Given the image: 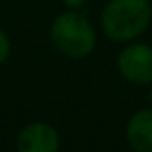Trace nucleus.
<instances>
[{
  "instance_id": "nucleus-1",
  "label": "nucleus",
  "mask_w": 152,
  "mask_h": 152,
  "mask_svg": "<svg viewBox=\"0 0 152 152\" xmlns=\"http://www.w3.org/2000/svg\"><path fill=\"white\" fill-rule=\"evenodd\" d=\"M152 7L148 0H109L100 15L106 38L118 43L138 39L150 25Z\"/></svg>"
},
{
  "instance_id": "nucleus-2",
  "label": "nucleus",
  "mask_w": 152,
  "mask_h": 152,
  "mask_svg": "<svg viewBox=\"0 0 152 152\" xmlns=\"http://www.w3.org/2000/svg\"><path fill=\"white\" fill-rule=\"evenodd\" d=\"M52 47L68 59H84L97 47L93 23L79 11H64L54 18L48 29Z\"/></svg>"
},
{
  "instance_id": "nucleus-3",
  "label": "nucleus",
  "mask_w": 152,
  "mask_h": 152,
  "mask_svg": "<svg viewBox=\"0 0 152 152\" xmlns=\"http://www.w3.org/2000/svg\"><path fill=\"white\" fill-rule=\"evenodd\" d=\"M116 68L122 77L134 86L152 84V47L147 43L129 41L116 57Z\"/></svg>"
},
{
  "instance_id": "nucleus-4",
  "label": "nucleus",
  "mask_w": 152,
  "mask_h": 152,
  "mask_svg": "<svg viewBox=\"0 0 152 152\" xmlns=\"http://www.w3.org/2000/svg\"><path fill=\"white\" fill-rule=\"evenodd\" d=\"M61 147L59 131L48 122H31L16 136L18 152H57Z\"/></svg>"
},
{
  "instance_id": "nucleus-5",
  "label": "nucleus",
  "mask_w": 152,
  "mask_h": 152,
  "mask_svg": "<svg viewBox=\"0 0 152 152\" xmlns=\"http://www.w3.org/2000/svg\"><path fill=\"white\" fill-rule=\"evenodd\" d=\"M125 140L136 152H152V107H143L129 118Z\"/></svg>"
},
{
  "instance_id": "nucleus-6",
  "label": "nucleus",
  "mask_w": 152,
  "mask_h": 152,
  "mask_svg": "<svg viewBox=\"0 0 152 152\" xmlns=\"http://www.w3.org/2000/svg\"><path fill=\"white\" fill-rule=\"evenodd\" d=\"M11 50H13V45H11V39L9 36L0 29V64H4L9 56H11Z\"/></svg>"
},
{
  "instance_id": "nucleus-7",
  "label": "nucleus",
  "mask_w": 152,
  "mask_h": 152,
  "mask_svg": "<svg viewBox=\"0 0 152 152\" xmlns=\"http://www.w3.org/2000/svg\"><path fill=\"white\" fill-rule=\"evenodd\" d=\"M61 2H63V6H64L66 9L79 11L81 7H84V6H86V2H88V0H61Z\"/></svg>"
},
{
  "instance_id": "nucleus-8",
  "label": "nucleus",
  "mask_w": 152,
  "mask_h": 152,
  "mask_svg": "<svg viewBox=\"0 0 152 152\" xmlns=\"http://www.w3.org/2000/svg\"><path fill=\"white\" fill-rule=\"evenodd\" d=\"M150 104H152V84H150Z\"/></svg>"
}]
</instances>
